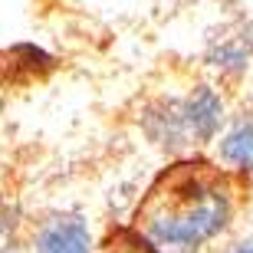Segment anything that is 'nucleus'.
Segmentation results:
<instances>
[{
	"label": "nucleus",
	"instance_id": "20e7f679",
	"mask_svg": "<svg viewBox=\"0 0 253 253\" xmlns=\"http://www.w3.org/2000/svg\"><path fill=\"white\" fill-rule=\"evenodd\" d=\"M220 158L240 171H253V122H237L220 138Z\"/></svg>",
	"mask_w": 253,
	"mask_h": 253
},
{
	"label": "nucleus",
	"instance_id": "39448f33",
	"mask_svg": "<svg viewBox=\"0 0 253 253\" xmlns=\"http://www.w3.org/2000/svg\"><path fill=\"white\" fill-rule=\"evenodd\" d=\"M102 253H151V247L141 240L138 234H131V237H119L112 247H105Z\"/></svg>",
	"mask_w": 253,
	"mask_h": 253
},
{
	"label": "nucleus",
	"instance_id": "423d86ee",
	"mask_svg": "<svg viewBox=\"0 0 253 253\" xmlns=\"http://www.w3.org/2000/svg\"><path fill=\"white\" fill-rule=\"evenodd\" d=\"M237 253H253V247H240V250H237Z\"/></svg>",
	"mask_w": 253,
	"mask_h": 253
},
{
	"label": "nucleus",
	"instance_id": "0eeeda50",
	"mask_svg": "<svg viewBox=\"0 0 253 253\" xmlns=\"http://www.w3.org/2000/svg\"><path fill=\"white\" fill-rule=\"evenodd\" d=\"M0 253H7V250H3V247H0Z\"/></svg>",
	"mask_w": 253,
	"mask_h": 253
},
{
	"label": "nucleus",
	"instance_id": "7ed1b4c3",
	"mask_svg": "<svg viewBox=\"0 0 253 253\" xmlns=\"http://www.w3.org/2000/svg\"><path fill=\"white\" fill-rule=\"evenodd\" d=\"M92 250V234L83 217H53L40 227L33 253H89Z\"/></svg>",
	"mask_w": 253,
	"mask_h": 253
},
{
	"label": "nucleus",
	"instance_id": "f257e3e1",
	"mask_svg": "<svg viewBox=\"0 0 253 253\" xmlns=\"http://www.w3.org/2000/svg\"><path fill=\"white\" fill-rule=\"evenodd\" d=\"M237 181L207 161L171 165L135 211V234L151 253H197L230 227Z\"/></svg>",
	"mask_w": 253,
	"mask_h": 253
},
{
	"label": "nucleus",
	"instance_id": "f03ea898",
	"mask_svg": "<svg viewBox=\"0 0 253 253\" xmlns=\"http://www.w3.org/2000/svg\"><path fill=\"white\" fill-rule=\"evenodd\" d=\"M158 122L165 125L161 138L168 135L178 145L211 141L224 125V99L211 85H197L191 95H184L178 102H168V109L158 115Z\"/></svg>",
	"mask_w": 253,
	"mask_h": 253
}]
</instances>
